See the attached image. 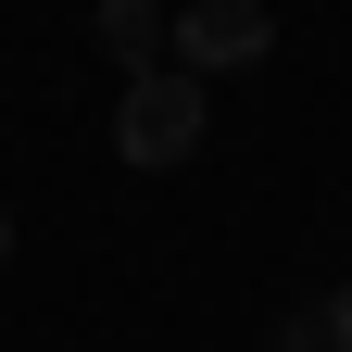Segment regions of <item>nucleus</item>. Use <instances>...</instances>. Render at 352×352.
Instances as JSON below:
<instances>
[{
	"mask_svg": "<svg viewBox=\"0 0 352 352\" xmlns=\"http://www.w3.org/2000/svg\"><path fill=\"white\" fill-rule=\"evenodd\" d=\"M113 151L139 164V176H164V164H189L201 151V76H126V101H113Z\"/></svg>",
	"mask_w": 352,
	"mask_h": 352,
	"instance_id": "f257e3e1",
	"label": "nucleus"
},
{
	"mask_svg": "<svg viewBox=\"0 0 352 352\" xmlns=\"http://www.w3.org/2000/svg\"><path fill=\"white\" fill-rule=\"evenodd\" d=\"M264 51H277V13L264 0H189L176 13V76H239Z\"/></svg>",
	"mask_w": 352,
	"mask_h": 352,
	"instance_id": "f03ea898",
	"label": "nucleus"
},
{
	"mask_svg": "<svg viewBox=\"0 0 352 352\" xmlns=\"http://www.w3.org/2000/svg\"><path fill=\"white\" fill-rule=\"evenodd\" d=\"M88 38H101L126 76H164V51H176V13H151V0H101V13H88Z\"/></svg>",
	"mask_w": 352,
	"mask_h": 352,
	"instance_id": "7ed1b4c3",
	"label": "nucleus"
},
{
	"mask_svg": "<svg viewBox=\"0 0 352 352\" xmlns=\"http://www.w3.org/2000/svg\"><path fill=\"white\" fill-rule=\"evenodd\" d=\"M315 315H327V352H352V289H327Z\"/></svg>",
	"mask_w": 352,
	"mask_h": 352,
	"instance_id": "20e7f679",
	"label": "nucleus"
},
{
	"mask_svg": "<svg viewBox=\"0 0 352 352\" xmlns=\"http://www.w3.org/2000/svg\"><path fill=\"white\" fill-rule=\"evenodd\" d=\"M0 252H13V214H0Z\"/></svg>",
	"mask_w": 352,
	"mask_h": 352,
	"instance_id": "39448f33",
	"label": "nucleus"
}]
</instances>
